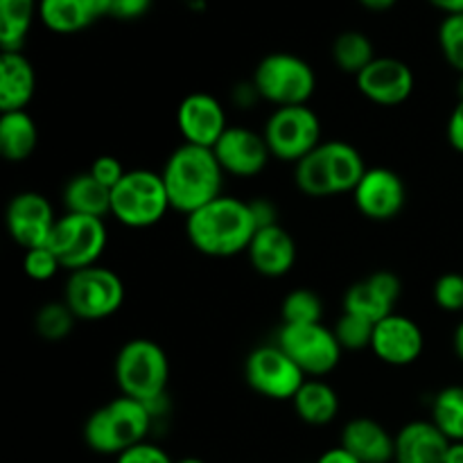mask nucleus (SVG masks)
Here are the masks:
<instances>
[{
    "mask_svg": "<svg viewBox=\"0 0 463 463\" xmlns=\"http://www.w3.org/2000/svg\"><path fill=\"white\" fill-rule=\"evenodd\" d=\"M63 206L72 215L107 220L111 215V190L104 188L90 172H81L63 188Z\"/></svg>",
    "mask_w": 463,
    "mask_h": 463,
    "instance_id": "25",
    "label": "nucleus"
},
{
    "mask_svg": "<svg viewBox=\"0 0 463 463\" xmlns=\"http://www.w3.org/2000/svg\"><path fill=\"white\" fill-rule=\"evenodd\" d=\"M36 14H39L36 0H0V48L3 52H21Z\"/></svg>",
    "mask_w": 463,
    "mask_h": 463,
    "instance_id": "28",
    "label": "nucleus"
},
{
    "mask_svg": "<svg viewBox=\"0 0 463 463\" xmlns=\"http://www.w3.org/2000/svg\"><path fill=\"white\" fill-rule=\"evenodd\" d=\"M63 301L80 321H102L116 315L125 303V283L109 267H86L71 271Z\"/></svg>",
    "mask_w": 463,
    "mask_h": 463,
    "instance_id": "8",
    "label": "nucleus"
},
{
    "mask_svg": "<svg viewBox=\"0 0 463 463\" xmlns=\"http://www.w3.org/2000/svg\"><path fill=\"white\" fill-rule=\"evenodd\" d=\"M98 16V0H39L41 23L54 34H75Z\"/></svg>",
    "mask_w": 463,
    "mask_h": 463,
    "instance_id": "24",
    "label": "nucleus"
},
{
    "mask_svg": "<svg viewBox=\"0 0 463 463\" xmlns=\"http://www.w3.org/2000/svg\"><path fill=\"white\" fill-rule=\"evenodd\" d=\"M244 380L258 396L283 402L294 401L307 375L279 344H265L249 353L244 362Z\"/></svg>",
    "mask_w": 463,
    "mask_h": 463,
    "instance_id": "11",
    "label": "nucleus"
},
{
    "mask_svg": "<svg viewBox=\"0 0 463 463\" xmlns=\"http://www.w3.org/2000/svg\"><path fill=\"white\" fill-rule=\"evenodd\" d=\"M39 127L27 111L0 113V154L9 163H23L36 152Z\"/></svg>",
    "mask_w": 463,
    "mask_h": 463,
    "instance_id": "27",
    "label": "nucleus"
},
{
    "mask_svg": "<svg viewBox=\"0 0 463 463\" xmlns=\"http://www.w3.org/2000/svg\"><path fill=\"white\" fill-rule=\"evenodd\" d=\"M152 428L154 419L147 405L129 396H120L89 416L84 425V441L98 455L118 457L147 441Z\"/></svg>",
    "mask_w": 463,
    "mask_h": 463,
    "instance_id": "4",
    "label": "nucleus"
},
{
    "mask_svg": "<svg viewBox=\"0 0 463 463\" xmlns=\"http://www.w3.org/2000/svg\"><path fill=\"white\" fill-rule=\"evenodd\" d=\"M425 337L420 326L405 315H389L375 324L371 351L389 366H410L423 355Z\"/></svg>",
    "mask_w": 463,
    "mask_h": 463,
    "instance_id": "17",
    "label": "nucleus"
},
{
    "mask_svg": "<svg viewBox=\"0 0 463 463\" xmlns=\"http://www.w3.org/2000/svg\"><path fill=\"white\" fill-rule=\"evenodd\" d=\"M89 172L99 181V184L104 185V188H109V190L116 188V185L122 181V176L127 175V170L122 167V163L118 161L116 156H109V154L95 158V161L90 163Z\"/></svg>",
    "mask_w": 463,
    "mask_h": 463,
    "instance_id": "38",
    "label": "nucleus"
},
{
    "mask_svg": "<svg viewBox=\"0 0 463 463\" xmlns=\"http://www.w3.org/2000/svg\"><path fill=\"white\" fill-rule=\"evenodd\" d=\"M457 93H459V99H463V75L459 77V84H457Z\"/></svg>",
    "mask_w": 463,
    "mask_h": 463,
    "instance_id": "48",
    "label": "nucleus"
},
{
    "mask_svg": "<svg viewBox=\"0 0 463 463\" xmlns=\"http://www.w3.org/2000/svg\"><path fill=\"white\" fill-rule=\"evenodd\" d=\"M443 463H463V441L450 443L446 452V461Z\"/></svg>",
    "mask_w": 463,
    "mask_h": 463,
    "instance_id": "45",
    "label": "nucleus"
},
{
    "mask_svg": "<svg viewBox=\"0 0 463 463\" xmlns=\"http://www.w3.org/2000/svg\"><path fill=\"white\" fill-rule=\"evenodd\" d=\"M213 152L224 175H233L238 179H251L260 175L271 158L265 136L247 127H229Z\"/></svg>",
    "mask_w": 463,
    "mask_h": 463,
    "instance_id": "18",
    "label": "nucleus"
},
{
    "mask_svg": "<svg viewBox=\"0 0 463 463\" xmlns=\"http://www.w3.org/2000/svg\"><path fill=\"white\" fill-rule=\"evenodd\" d=\"M283 324L289 326H306L321 324L324 319V303L312 289H294L285 297L283 307H280Z\"/></svg>",
    "mask_w": 463,
    "mask_h": 463,
    "instance_id": "32",
    "label": "nucleus"
},
{
    "mask_svg": "<svg viewBox=\"0 0 463 463\" xmlns=\"http://www.w3.org/2000/svg\"><path fill=\"white\" fill-rule=\"evenodd\" d=\"M375 59L373 43L364 32L348 30L335 39L333 43V61L335 66L348 75H360L366 66Z\"/></svg>",
    "mask_w": 463,
    "mask_h": 463,
    "instance_id": "29",
    "label": "nucleus"
},
{
    "mask_svg": "<svg viewBox=\"0 0 463 463\" xmlns=\"http://www.w3.org/2000/svg\"><path fill=\"white\" fill-rule=\"evenodd\" d=\"M116 463H175V461H172L170 455H167L163 448H158L156 443L143 441L138 443V446L125 450L122 455H118Z\"/></svg>",
    "mask_w": 463,
    "mask_h": 463,
    "instance_id": "39",
    "label": "nucleus"
},
{
    "mask_svg": "<svg viewBox=\"0 0 463 463\" xmlns=\"http://www.w3.org/2000/svg\"><path fill=\"white\" fill-rule=\"evenodd\" d=\"M357 90L378 107H398L414 93V72L396 57H375L355 77Z\"/></svg>",
    "mask_w": 463,
    "mask_h": 463,
    "instance_id": "15",
    "label": "nucleus"
},
{
    "mask_svg": "<svg viewBox=\"0 0 463 463\" xmlns=\"http://www.w3.org/2000/svg\"><path fill=\"white\" fill-rule=\"evenodd\" d=\"M36 93V72L23 52L0 54V113L25 111Z\"/></svg>",
    "mask_w": 463,
    "mask_h": 463,
    "instance_id": "23",
    "label": "nucleus"
},
{
    "mask_svg": "<svg viewBox=\"0 0 463 463\" xmlns=\"http://www.w3.org/2000/svg\"><path fill=\"white\" fill-rule=\"evenodd\" d=\"M360 3L364 5L366 9H371V12H387V9H392L398 0H360Z\"/></svg>",
    "mask_w": 463,
    "mask_h": 463,
    "instance_id": "44",
    "label": "nucleus"
},
{
    "mask_svg": "<svg viewBox=\"0 0 463 463\" xmlns=\"http://www.w3.org/2000/svg\"><path fill=\"white\" fill-rule=\"evenodd\" d=\"M258 98L280 107H301L317 90V75L306 59L292 52H271L258 61L251 80Z\"/></svg>",
    "mask_w": 463,
    "mask_h": 463,
    "instance_id": "6",
    "label": "nucleus"
},
{
    "mask_svg": "<svg viewBox=\"0 0 463 463\" xmlns=\"http://www.w3.org/2000/svg\"><path fill=\"white\" fill-rule=\"evenodd\" d=\"M172 211L161 172L127 170L111 190V217L127 229H149Z\"/></svg>",
    "mask_w": 463,
    "mask_h": 463,
    "instance_id": "7",
    "label": "nucleus"
},
{
    "mask_svg": "<svg viewBox=\"0 0 463 463\" xmlns=\"http://www.w3.org/2000/svg\"><path fill=\"white\" fill-rule=\"evenodd\" d=\"M317 463H360V461H357L355 457L346 450V448L337 446V448H330V450H326L324 455L317 459Z\"/></svg>",
    "mask_w": 463,
    "mask_h": 463,
    "instance_id": "42",
    "label": "nucleus"
},
{
    "mask_svg": "<svg viewBox=\"0 0 463 463\" xmlns=\"http://www.w3.org/2000/svg\"><path fill=\"white\" fill-rule=\"evenodd\" d=\"M452 344H455V353H457V357H459V360L463 362V321L459 326H457V330H455V339H452Z\"/></svg>",
    "mask_w": 463,
    "mask_h": 463,
    "instance_id": "46",
    "label": "nucleus"
},
{
    "mask_svg": "<svg viewBox=\"0 0 463 463\" xmlns=\"http://www.w3.org/2000/svg\"><path fill=\"white\" fill-rule=\"evenodd\" d=\"M450 441L432 420H411L396 434L393 463H443Z\"/></svg>",
    "mask_w": 463,
    "mask_h": 463,
    "instance_id": "22",
    "label": "nucleus"
},
{
    "mask_svg": "<svg viewBox=\"0 0 463 463\" xmlns=\"http://www.w3.org/2000/svg\"><path fill=\"white\" fill-rule=\"evenodd\" d=\"M434 301L443 312H463V276L443 274L434 283Z\"/></svg>",
    "mask_w": 463,
    "mask_h": 463,
    "instance_id": "36",
    "label": "nucleus"
},
{
    "mask_svg": "<svg viewBox=\"0 0 463 463\" xmlns=\"http://www.w3.org/2000/svg\"><path fill=\"white\" fill-rule=\"evenodd\" d=\"M102 16L118 18V21H134L147 14L152 0H98Z\"/></svg>",
    "mask_w": 463,
    "mask_h": 463,
    "instance_id": "37",
    "label": "nucleus"
},
{
    "mask_svg": "<svg viewBox=\"0 0 463 463\" xmlns=\"http://www.w3.org/2000/svg\"><path fill=\"white\" fill-rule=\"evenodd\" d=\"M342 448H346L360 463H392L396 455V437L387 432L378 420L351 419L342 430Z\"/></svg>",
    "mask_w": 463,
    "mask_h": 463,
    "instance_id": "21",
    "label": "nucleus"
},
{
    "mask_svg": "<svg viewBox=\"0 0 463 463\" xmlns=\"http://www.w3.org/2000/svg\"><path fill=\"white\" fill-rule=\"evenodd\" d=\"M351 194L357 211L373 222H389L401 215L407 199L401 175L389 167H369Z\"/></svg>",
    "mask_w": 463,
    "mask_h": 463,
    "instance_id": "16",
    "label": "nucleus"
},
{
    "mask_svg": "<svg viewBox=\"0 0 463 463\" xmlns=\"http://www.w3.org/2000/svg\"><path fill=\"white\" fill-rule=\"evenodd\" d=\"M116 383L122 396L134 401L156 402L167 396L170 360L161 344L152 339H131L116 357Z\"/></svg>",
    "mask_w": 463,
    "mask_h": 463,
    "instance_id": "5",
    "label": "nucleus"
},
{
    "mask_svg": "<svg viewBox=\"0 0 463 463\" xmlns=\"http://www.w3.org/2000/svg\"><path fill=\"white\" fill-rule=\"evenodd\" d=\"M249 206H251V213H253V220H256L258 229H262V226H271V224H279V217H276V206L274 202H269V199L265 197H258V199H251L249 202Z\"/></svg>",
    "mask_w": 463,
    "mask_h": 463,
    "instance_id": "41",
    "label": "nucleus"
},
{
    "mask_svg": "<svg viewBox=\"0 0 463 463\" xmlns=\"http://www.w3.org/2000/svg\"><path fill=\"white\" fill-rule=\"evenodd\" d=\"M176 127L188 145L213 149L229 129L226 111L211 93H190L176 109Z\"/></svg>",
    "mask_w": 463,
    "mask_h": 463,
    "instance_id": "14",
    "label": "nucleus"
},
{
    "mask_svg": "<svg viewBox=\"0 0 463 463\" xmlns=\"http://www.w3.org/2000/svg\"><path fill=\"white\" fill-rule=\"evenodd\" d=\"M276 344L297 362V366L307 378H324L333 373L342 362L344 348L339 346L333 330L326 328L324 324H283Z\"/></svg>",
    "mask_w": 463,
    "mask_h": 463,
    "instance_id": "12",
    "label": "nucleus"
},
{
    "mask_svg": "<svg viewBox=\"0 0 463 463\" xmlns=\"http://www.w3.org/2000/svg\"><path fill=\"white\" fill-rule=\"evenodd\" d=\"M402 292V283L393 271H375L357 280L344 294V312L369 319L373 324L393 315V306Z\"/></svg>",
    "mask_w": 463,
    "mask_h": 463,
    "instance_id": "19",
    "label": "nucleus"
},
{
    "mask_svg": "<svg viewBox=\"0 0 463 463\" xmlns=\"http://www.w3.org/2000/svg\"><path fill=\"white\" fill-rule=\"evenodd\" d=\"M298 419L307 425H328L339 414V396L326 380L307 378L292 401Z\"/></svg>",
    "mask_w": 463,
    "mask_h": 463,
    "instance_id": "26",
    "label": "nucleus"
},
{
    "mask_svg": "<svg viewBox=\"0 0 463 463\" xmlns=\"http://www.w3.org/2000/svg\"><path fill=\"white\" fill-rule=\"evenodd\" d=\"M258 224L249 202L217 197L185 217V233L199 253L211 258H233L247 253Z\"/></svg>",
    "mask_w": 463,
    "mask_h": 463,
    "instance_id": "1",
    "label": "nucleus"
},
{
    "mask_svg": "<svg viewBox=\"0 0 463 463\" xmlns=\"http://www.w3.org/2000/svg\"><path fill=\"white\" fill-rule=\"evenodd\" d=\"M432 7L443 12L446 16H455V14H463V0H428Z\"/></svg>",
    "mask_w": 463,
    "mask_h": 463,
    "instance_id": "43",
    "label": "nucleus"
},
{
    "mask_svg": "<svg viewBox=\"0 0 463 463\" xmlns=\"http://www.w3.org/2000/svg\"><path fill=\"white\" fill-rule=\"evenodd\" d=\"M75 321L80 319L72 315L68 303L61 298V301H50L39 307L34 317V330L45 342H63L75 328Z\"/></svg>",
    "mask_w": 463,
    "mask_h": 463,
    "instance_id": "31",
    "label": "nucleus"
},
{
    "mask_svg": "<svg viewBox=\"0 0 463 463\" xmlns=\"http://www.w3.org/2000/svg\"><path fill=\"white\" fill-rule=\"evenodd\" d=\"M373 330V321L362 319V317L351 315V312H344L337 319V324H335L333 333L344 351H364V348H371Z\"/></svg>",
    "mask_w": 463,
    "mask_h": 463,
    "instance_id": "33",
    "label": "nucleus"
},
{
    "mask_svg": "<svg viewBox=\"0 0 463 463\" xmlns=\"http://www.w3.org/2000/svg\"><path fill=\"white\" fill-rule=\"evenodd\" d=\"M247 256L258 274L265 279H280L289 274L297 262V242L280 224L262 226L253 235Z\"/></svg>",
    "mask_w": 463,
    "mask_h": 463,
    "instance_id": "20",
    "label": "nucleus"
},
{
    "mask_svg": "<svg viewBox=\"0 0 463 463\" xmlns=\"http://www.w3.org/2000/svg\"><path fill=\"white\" fill-rule=\"evenodd\" d=\"M161 176L172 211L185 217L222 197L224 188V170L215 152L188 143L179 145L170 154Z\"/></svg>",
    "mask_w": 463,
    "mask_h": 463,
    "instance_id": "2",
    "label": "nucleus"
},
{
    "mask_svg": "<svg viewBox=\"0 0 463 463\" xmlns=\"http://www.w3.org/2000/svg\"><path fill=\"white\" fill-rule=\"evenodd\" d=\"M23 269H25L27 279L36 280V283H45V280H52L59 271L63 269L59 258L54 256L52 249L45 244V247H36L25 251L23 258Z\"/></svg>",
    "mask_w": 463,
    "mask_h": 463,
    "instance_id": "35",
    "label": "nucleus"
},
{
    "mask_svg": "<svg viewBox=\"0 0 463 463\" xmlns=\"http://www.w3.org/2000/svg\"><path fill=\"white\" fill-rule=\"evenodd\" d=\"M262 136H265L271 158L294 163V165L324 143L319 116L307 104L274 109L267 118Z\"/></svg>",
    "mask_w": 463,
    "mask_h": 463,
    "instance_id": "9",
    "label": "nucleus"
},
{
    "mask_svg": "<svg viewBox=\"0 0 463 463\" xmlns=\"http://www.w3.org/2000/svg\"><path fill=\"white\" fill-rule=\"evenodd\" d=\"M57 220L59 217L54 215V208L48 202V197L34 193V190L14 194L7 206V231L14 242L25 251L45 247L50 242Z\"/></svg>",
    "mask_w": 463,
    "mask_h": 463,
    "instance_id": "13",
    "label": "nucleus"
},
{
    "mask_svg": "<svg viewBox=\"0 0 463 463\" xmlns=\"http://www.w3.org/2000/svg\"><path fill=\"white\" fill-rule=\"evenodd\" d=\"M175 463H206V461L197 459V457H185V459H181V461H175Z\"/></svg>",
    "mask_w": 463,
    "mask_h": 463,
    "instance_id": "47",
    "label": "nucleus"
},
{
    "mask_svg": "<svg viewBox=\"0 0 463 463\" xmlns=\"http://www.w3.org/2000/svg\"><path fill=\"white\" fill-rule=\"evenodd\" d=\"M439 45L448 66L463 75V14L443 18L439 27Z\"/></svg>",
    "mask_w": 463,
    "mask_h": 463,
    "instance_id": "34",
    "label": "nucleus"
},
{
    "mask_svg": "<svg viewBox=\"0 0 463 463\" xmlns=\"http://www.w3.org/2000/svg\"><path fill=\"white\" fill-rule=\"evenodd\" d=\"M107 242L109 233L104 220L66 213L54 224L48 247L59 258L63 269L80 271L98 265Z\"/></svg>",
    "mask_w": 463,
    "mask_h": 463,
    "instance_id": "10",
    "label": "nucleus"
},
{
    "mask_svg": "<svg viewBox=\"0 0 463 463\" xmlns=\"http://www.w3.org/2000/svg\"><path fill=\"white\" fill-rule=\"evenodd\" d=\"M448 143L452 145V149L463 154V99L455 104L448 118Z\"/></svg>",
    "mask_w": 463,
    "mask_h": 463,
    "instance_id": "40",
    "label": "nucleus"
},
{
    "mask_svg": "<svg viewBox=\"0 0 463 463\" xmlns=\"http://www.w3.org/2000/svg\"><path fill=\"white\" fill-rule=\"evenodd\" d=\"M432 420L450 443L463 441V387H446L434 396Z\"/></svg>",
    "mask_w": 463,
    "mask_h": 463,
    "instance_id": "30",
    "label": "nucleus"
},
{
    "mask_svg": "<svg viewBox=\"0 0 463 463\" xmlns=\"http://www.w3.org/2000/svg\"><path fill=\"white\" fill-rule=\"evenodd\" d=\"M360 149L344 140H326L294 165V184L307 197H335L353 193L366 175Z\"/></svg>",
    "mask_w": 463,
    "mask_h": 463,
    "instance_id": "3",
    "label": "nucleus"
}]
</instances>
